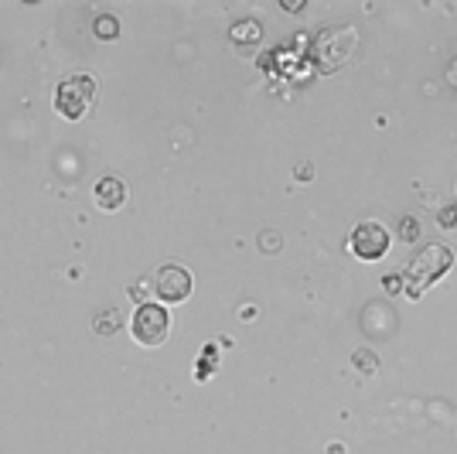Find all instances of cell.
I'll return each instance as SVG.
<instances>
[{"mask_svg": "<svg viewBox=\"0 0 457 454\" xmlns=\"http://www.w3.org/2000/svg\"><path fill=\"white\" fill-rule=\"evenodd\" d=\"M454 263V253H451V246H444V242H427V246H420L413 256H409L407 270L400 273L403 277V291L409 297H420L427 287H433L447 270Z\"/></svg>", "mask_w": 457, "mask_h": 454, "instance_id": "cell-1", "label": "cell"}, {"mask_svg": "<svg viewBox=\"0 0 457 454\" xmlns=\"http://www.w3.org/2000/svg\"><path fill=\"white\" fill-rule=\"evenodd\" d=\"M96 89H100L96 76H86V72L69 76L55 89V113L65 116V120H82L93 109V103H96Z\"/></svg>", "mask_w": 457, "mask_h": 454, "instance_id": "cell-2", "label": "cell"}, {"mask_svg": "<svg viewBox=\"0 0 457 454\" xmlns=\"http://www.w3.org/2000/svg\"><path fill=\"white\" fill-rule=\"evenodd\" d=\"M130 331H133V338H137L140 345H147V348L164 345L168 335H171L168 308H164V304H140L133 321H130Z\"/></svg>", "mask_w": 457, "mask_h": 454, "instance_id": "cell-3", "label": "cell"}, {"mask_svg": "<svg viewBox=\"0 0 457 454\" xmlns=\"http://www.w3.org/2000/svg\"><path fill=\"white\" fill-rule=\"evenodd\" d=\"M191 291H195L191 270L181 267V263H164L154 273V294L161 297L164 304H181V301L191 297Z\"/></svg>", "mask_w": 457, "mask_h": 454, "instance_id": "cell-4", "label": "cell"}, {"mask_svg": "<svg viewBox=\"0 0 457 454\" xmlns=\"http://www.w3.org/2000/svg\"><path fill=\"white\" fill-rule=\"evenodd\" d=\"M348 246L358 260H382L386 249H389V229L379 222H358Z\"/></svg>", "mask_w": 457, "mask_h": 454, "instance_id": "cell-5", "label": "cell"}, {"mask_svg": "<svg viewBox=\"0 0 457 454\" xmlns=\"http://www.w3.org/2000/svg\"><path fill=\"white\" fill-rule=\"evenodd\" d=\"M93 198H96V205H100L102 212H116V209H123V202H127V181L123 178H102L96 191H93Z\"/></svg>", "mask_w": 457, "mask_h": 454, "instance_id": "cell-6", "label": "cell"}, {"mask_svg": "<svg viewBox=\"0 0 457 454\" xmlns=\"http://www.w3.org/2000/svg\"><path fill=\"white\" fill-rule=\"evenodd\" d=\"M93 31H96V38H102V41H113V38H120V21H116L113 14H100V18L93 21Z\"/></svg>", "mask_w": 457, "mask_h": 454, "instance_id": "cell-7", "label": "cell"}, {"mask_svg": "<svg viewBox=\"0 0 457 454\" xmlns=\"http://www.w3.org/2000/svg\"><path fill=\"white\" fill-rule=\"evenodd\" d=\"M120 324H123V318H120V311H113V308H106V311H100V315L93 318V328H96L100 335H113Z\"/></svg>", "mask_w": 457, "mask_h": 454, "instance_id": "cell-8", "label": "cell"}, {"mask_svg": "<svg viewBox=\"0 0 457 454\" xmlns=\"http://www.w3.org/2000/svg\"><path fill=\"white\" fill-rule=\"evenodd\" d=\"M259 34H263V31H259V25H256V21H239V25L232 27V41H236V45L259 41Z\"/></svg>", "mask_w": 457, "mask_h": 454, "instance_id": "cell-9", "label": "cell"}, {"mask_svg": "<svg viewBox=\"0 0 457 454\" xmlns=\"http://www.w3.org/2000/svg\"><path fill=\"white\" fill-rule=\"evenodd\" d=\"M400 240H403V242H416V240H420V219L407 215V219L400 222Z\"/></svg>", "mask_w": 457, "mask_h": 454, "instance_id": "cell-10", "label": "cell"}, {"mask_svg": "<svg viewBox=\"0 0 457 454\" xmlns=\"http://www.w3.org/2000/svg\"><path fill=\"white\" fill-rule=\"evenodd\" d=\"M355 366L358 369H365V373H376V366H379V362H376V352H372V348H358Z\"/></svg>", "mask_w": 457, "mask_h": 454, "instance_id": "cell-11", "label": "cell"}, {"mask_svg": "<svg viewBox=\"0 0 457 454\" xmlns=\"http://www.w3.org/2000/svg\"><path fill=\"white\" fill-rule=\"evenodd\" d=\"M437 222H440V229H457V205H444L437 212Z\"/></svg>", "mask_w": 457, "mask_h": 454, "instance_id": "cell-12", "label": "cell"}, {"mask_svg": "<svg viewBox=\"0 0 457 454\" xmlns=\"http://www.w3.org/2000/svg\"><path fill=\"white\" fill-rule=\"evenodd\" d=\"M382 287H386L389 294H396V291H403V277H386V280H382Z\"/></svg>", "mask_w": 457, "mask_h": 454, "instance_id": "cell-13", "label": "cell"}, {"mask_svg": "<svg viewBox=\"0 0 457 454\" xmlns=\"http://www.w3.org/2000/svg\"><path fill=\"white\" fill-rule=\"evenodd\" d=\"M259 240L266 242V246H263V249H266V253H273V249H277V236H273V233H263V236H259Z\"/></svg>", "mask_w": 457, "mask_h": 454, "instance_id": "cell-14", "label": "cell"}]
</instances>
